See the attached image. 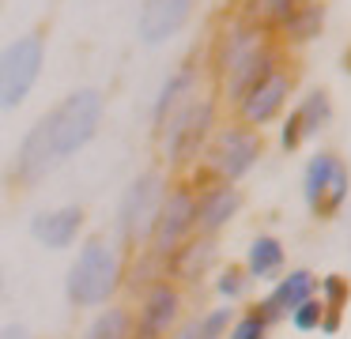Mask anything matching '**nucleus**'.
Instances as JSON below:
<instances>
[{"mask_svg":"<svg viewBox=\"0 0 351 339\" xmlns=\"http://www.w3.org/2000/svg\"><path fill=\"white\" fill-rule=\"evenodd\" d=\"M102 113H106V102L95 87H80L64 95L23 136L16 151V166H12V181L16 185H38L49 170L69 162L76 151H84L99 136Z\"/></svg>","mask_w":351,"mask_h":339,"instance_id":"1","label":"nucleus"},{"mask_svg":"<svg viewBox=\"0 0 351 339\" xmlns=\"http://www.w3.org/2000/svg\"><path fill=\"white\" fill-rule=\"evenodd\" d=\"M125 275H129L125 249L110 238H87L64 271V298L76 309L114 305V294L125 286Z\"/></svg>","mask_w":351,"mask_h":339,"instance_id":"2","label":"nucleus"},{"mask_svg":"<svg viewBox=\"0 0 351 339\" xmlns=\"http://www.w3.org/2000/svg\"><path fill=\"white\" fill-rule=\"evenodd\" d=\"M265 155V140H261L257 128L242 125V121H230L219 125L208 140L204 155H200V170L197 181H223V185H238L253 166Z\"/></svg>","mask_w":351,"mask_h":339,"instance_id":"3","label":"nucleus"},{"mask_svg":"<svg viewBox=\"0 0 351 339\" xmlns=\"http://www.w3.org/2000/svg\"><path fill=\"white\" fill-rule=\"evenodd\" d=\"M215 128H219V105H215V98H193L189 95L159 125L162 158H167L174 170L178 166L200 162V155H204V147H208V140H212Z\"/></svg>","mask_w":351,"mask_h":339,"instance_id":"4","label":"nucleus"},{"mask_svg":"<svg viewBox=\"0 0 351 339\" xmlns=\"http://www.w3.org/2000/svg\"><path fill=\"white\" fill-rule=\"evenodd\" d=\"M167 188L170 181L162 170H147L129 181V188L121 192V203H117V245L121 249H144L152 241Z\"/></svg>","mask_w":351,"mask_h":339,"instance_id":"5","label":"nucleus"},{"mask_svg":"<svg viewBox=\"0 0 351 339\" xmlns=\"http://www.w3.org/2000/svg\"><path fill=\"white\" fill-rule=\"evenodd\" d=\"M351 196V170L336 151H317L302 170V200L306 211L321 223L340 215Z\"/></svg>","mask_w":351,"mask_h":339,"instance_id":"6","label":"nucleus"},{"mask_svg":"<svg viewBox=\"0 0 351 339\" xmlns=\"http://www.w3.org/2000/svg\"><path fill=\"white\" fill-rule=\"evenodd\" d=\"M46 64V38L42 30L19 34L0 49V110H16L27 102Z\"/></svg>","mask_w":351,"mask_h":339,"instance_id":"7","label":"nucleus"},{"mask_svg":"<svg viewBox=\"0 0 351 339\" xmlns=\"http://www.w3.org/2000/svg\"><path fill=\"white\" fill-rule=\"evenodd\" d=\"M193 234H197V188H193L189 181H174V185L167 188V200H162V208H159V218H155L147 249H152L155 260L167 264Z\"/></svg>","mask_w":351,"mask_h":339,"instance_id":"8","label":"nucleus"},{"mask_svg":"<svg viewBox=\"0 0 351 339\" xmlns=\"http://www.w3.org/2000/svg\"><path fill=\"white\" fill-rule=\"evenodd\" d=\"M182 321V286L159 275L144 286L140 309L132 313V339H167Z\"/></svg>","mask_w":351,"mask_h":339,"instance_id":"9","label":"nucleus"},{"mask_svg":"<svg viewBox=\"0 0 351 339\" xmlns=\"http://www.w3.org/2000/svg\"><path fill=\"white\" fill-rule=\"evenodd\" d=\"M291 90H295V75H291L287 68H276L265 83H257V87L238 102V121L250 125V128H261V125L280 121L283 113H287Z\"/></svg>","mask_w":351,"mask_h":339,"instance_id":"10","label":"nucleus"},{"mask_svg":"<svg viewBox=\"0 0 351 339\" xmlns=\"http://www.w3.org/2000/svg\"><path fill=\"white\" fill-rule=\"evenodd\" d=\"M197 188V234L200 238H215L234 223L242 211V192L238 185H223V181H189Z\"/></svg>","mask_w":351,"mask_h":339,"instance_id":"11","label":"nucleus"},{"mask_svg":"<svg viewBox=\"0 0 351 339\" xmlns=\"http://www.w3.org/2000/svg\"><path fill=\"white\" fill-rule=\"evenodd\" d=\"M276 68H283V53L276 49V42H272V45H265V49L250 53L245 60H238L230 72L219 75V98L238 110V102H242V98L257 87V83H265Z\"/></svg>","mask_w":351,"mask_h":339,"instance_id":"12","label":"nucleus"},{"mask_svg":"<svg viewBox=\"0 0 351 339\" xmlns=\"http://www.w3.org/2000/svg\"><path fill=\"white\" fill-rule=\"evenodd\" d=\"M87 226V211L80 203H61V208H46L31 218V238L38 241L42 249H72L80 238H84Z\"/></svg>","mask_w":351,"mask_h":339,"instance_id":"13","label":"nucleus"},{"mask_svg":"<svg viewBox=\"0 0 351 339\" xmlns=\"http://www.w3.org/2000/svg\"><path fill=\"white\" fill-rule=\"evenodd\" d=\"M193 0H144L136 15V34L144 45H162L189 23Z\"/></svg>","mask_w":351,"mask_h":339,"instance_id":"14","label":"nucleus"},{"mask_svg":"<svg viewBox=\"0 0 351 339\" xmlns=\"http://www.w3.org/2000/svg\"><path fill=\"white\" fill-rule=\"evenodd\" d=\"M313 294H317V275H313L310 268H295V271H283V275L276 279L272 290L257 301V309L265 313L268 324H276L295 305H302L306 298H313Z\"/></svg>","mask_w":351,"mask_h":339,"instance_id":"15","label":"nucleus"},{"mask_svg":"<svg viewBox=\"0 0 351 339\" xmlns=\"http://www.w3.org/2000/svg\"><path fill=\"white\" fill-rule=\"evenodd\" d=\"M242 271L250 275V283H276V279L287 271V249L276 234H257L245 249V260H242Z\"/></svg>","mask_w":351,"mask_h":339,"instance_id":"16","label":"nucleus"},{"mask_svg":"<svg viewBox=\"0 0 351 339\" xmlns=\"http://www.w3.org/2000/svg\"><path fill=\"white\" fill-rule=\"evenodd\" d=\"M212 256H215V238H200V234H193V238L167 260V279H174V283L178 279L193 283V279H200L208 271Z\"/></svg>","mask_w":351,"mask_h":339,"instance_id":"17","label":"nucleus"},{"mask_svg":"<svg viewBox=\"0 0 351 339\" xmlns=\"http://www.w3.org/2000/svg\"><path fill=\"white\" fill-rule=\"evenodd\" d=\"M321 27H325V8L321 4H298L276 30H280L283 45H310L313 38L321 34Z\"/></svg>","mask_w":351,"mask_h":339,"instance_id":"18","label":"nucleus"},{"mask_svg":"<svg viewBox=\"0 0 351 339\" xmlns=\"http://www.w3.org/2000/svg\"><path fill=\"white\" fill-rule=\"evenodd\" d=\"M298 113V125H302V140H310V136L325 132L328 121H332V98H328V90L313 87L302 95V102L295 105Z\"/></svg>","mask_w":351,"mask_h":339,"instance_id":"19","label":"nucleus"},{"mask_svg":"<svg viewBox=\"0 0 351 339\" xmlns=\"http://www.w3.org/2000/svg\"><path fill=\"white\" fill-rule=\"evenodd\" d=\"M84 339H132V309L102 305L84 328Z\"/></svg>","mask_w":351,"mask_h":339,"instance_id":"20","label":"nucleus"},{"mask_svg":"<svg viewBox=\"0 0 351 339\" xmlns=\"http://www.w3.org/2000/svg\"><path fill=\"white\" fill-rule=\"evenodd\" d=\"M193 83H197V72H193V68H182V72L167 75V83L159 87V98H155V125H162V121L193 95Z\"/></svg>","mask_w":351,"mask_h":339,"instance_id":"21","label":"nucleus"},{"mask_svg":"<svg viewBox=\"0 0 351 339\" xmlns=\"http://www.w3.org/2000/svg\"><path fill=\"white\" fill-rule=\"evenodd\" d=\"M272 336V324L265 321V313L257 309V301H253L245 313H238L234 321H230L227 328V339H268Z\"/></svg>","mask_w":351,"mask_h":339,"instance_id":"22","label":"nucleus"},{"mask_svg":"<svg viewBox=\"0 0 351 339\" xmlns=\"http://www.w3.org/2000/svg\"><path fill=\"white\" fill-rule=\"evenodd\" d=\"M317 298H321V305H325L328 313H343L348 301H351V283L332 271V275L317 279Z\"/></svg>","mask_w":351,"mask_h":339,"instance_id":"23","label":"nucleus"},{"mask_svg":"<svg viewBox=\"0 0 351 339\" xmlns=\"http://www.w3.org/2000/svg\"><path fill=\"white\" fill-rule=\"evenodd\" d=\"M215 294H219L223 301H242L245 294H250V275L242 271V264L219 268V275H215Z\"/></svg>","mask_w":351,"mask_h":339,"instance_id":"24","label":"nucleus"},{"mask_svg":"<svg viewBox=\"0 0 351 339\" xmlns=\"http://www.w3.org/2000/svg\"><path fill=\"white\" fill-rule=\"evenodd\" d=\"M321 316H325V305H321V298L313 294V298H306L302 305H295L287 313V321H291V328L298 331V336H310V331H317L321 328Z\"/></svg>","mask_w":351,"mask_h":339,"instance_id":"25","label":"nucleus"},{"mask_svg":"<svg viewBox=\"0 0 351 339\" xmlns=\"http://www.w3.org/2000/svg\"><path fill=\"white\" fill-rule=\"evenodd\" d=\"M298 4H302V0H257V23L268 30H276Z\"/></svg>","mask_w":351,"mask_h":339,"instance_id":"26","label":"nucleus"},{"mask_svg":"<svg viewBox=\"0 0 351 339\" xmlns=\"http://www.w3.org/2000/svg\"><path fill=\"white\" fill-rule=\"evenodd\" d=\"M197 321H200L204 339H227V328H230V321H234V313H230V305H215V309H208L204 316H197Z\"/></svg>","mask_w":351,"mask_h":339,"instance_id":"27","label":"nucleus"},{"mask_svg":"<svg viewBox=\"0 0 351 339\" xmlns=\"http://www.w3.org/2000/svg\"><path fill=\"white\" fill-rule=\"evenodd\" d=\"M302 143H306V140H302V125H298V113H295V110H287V113L280 117V147L291 155V151H298Z\"/></svg>","mask_w":351,"mask_h":339,"instance_id":"28","label":"nucleus"},{"mask_svg":"<svg viewBox=\"0 0 351 339\" xmlns=\"http://www.w3.org/2000/svg\"><path fill=\"white\" fill-rule=\"evenodd\" d=\"M167 339H204V331H200V321H197V316H193V321L178 324V328L170 331Z\"/></svg>","mask_w":351,"mask_h":339,"instance_id":"29","label":"nucleus"},{"mask_svg":"<svg viewBox=\"0 0 351 339\" xmlns=\"http://www.w3.org/2000/svg\"><path fill=\"white\" fill-rule=\"evenodd\" d=\"M0 339H34V331L27 324H4L0 328Z\"/></svg>","mask_w":351,"mask_h":339,"instance_id":"30","label":"nucleus"},{"mask_svg":"<svg viewBox=\"0 0 351 339\" xmlns=\"http://www.w3.org/2000/svg\"><path fill=\"white\" fill-rule=\"evenodd\" d=\"M343 72L351 75V45H348V49H343Z\"/></svg>","mask_w":351,"mask_h":339,"instance_id":"31","label":"nucleus"},{"mask_svg":"<svg viewBox=\"0 0 351 339\" xmlns=\"http://www.w3.org/2000/svg\"><path fill=\"white\" fill-rule=\"evenodd\" d=\"M0 298H4V275H0Z\"/></svg>","mask_w":351,"mask_h":339,"instance_id":"32","label":"nucleus"},{"mask_svg":"<svg viewBox=\"0 0 351 339\" xmlns=\"http://www.w3.org/2000/svg\"><path fill=\"white\" fill-rule=\"evenodd\" d=\"M302 4H317V0H302Z\"/></svg>","mask_w":351,"mask_h":339,"instance_id":"33","label":"nucleus"}]
</instances>
